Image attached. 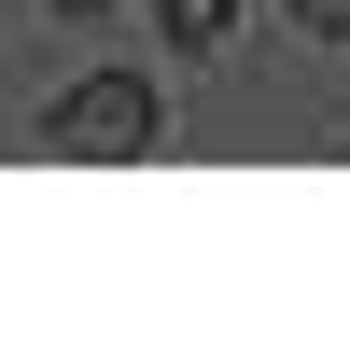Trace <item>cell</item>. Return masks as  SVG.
Segmentation results:
<instances>
[{
    "label": "cell",
    "instance_id": "obj_1",
    "mask_svg": "<svg viewBox=\"0 0 350 350\" xmlns=\"http://www.w3.org/2000/svg\"><path fill=\"white\" fill-rule=\"evenodd\" d=\"M56 154H70V168L154 154V84H140V70H84L70 98H56Z\"/></svg>",
    "mask_w": 350,
    "mask_h": 350
},
{
    "label": "cell",
    "instance_id": "obj_2",
    "mask_svg": "<svg viewBox=\"0 0 350 350\" xmlns=\"http://www.w3.org/2000/svg\"><path fill=\"white\" fill-rule=\"evenodd\" d=\"M224 14L239 0H168V42H224Z\"/></svg>",
    "mask_w": 350,
    "mask_h": 350
},
{
    "label": "cell",
    "instance_id": "obj_3",
    "mask_svg": "<svg viewBox=\"0 0 350 350\" xmlns=\"http://www.w3.org/2000/svg\"><path fill=\"white\" fill-rule=\"evenodd\" d=\"M295 14H308V28H323V42H350V0H295Z\"/></svg>",
    "mask_w": 350,
    "mask_h": 350
}]
</instances>
